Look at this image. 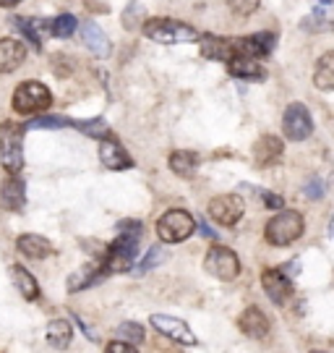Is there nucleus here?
Segmentation results:
<instances>
[{"instance_id":"obj_18","label":"nucleus","mask_w":334,"mask_h":353,"mask_svg":"<svg viewBox=\"0 0 334 353\" xmlns=\"http://www.w3.org/2000/svg\"><path fill=\"white\" fill-rule=\"evenodd\" d=\"M26 58V48L19 42V39H0V74H11L19 65L24 63Z\"/></svg>"},{"instance_id":"obj_23","label":"nucleus","mask_w":334,"mask_h":353,"mask_svg":"<svg viewBox=\"0 0 334 353\" xmlns=\"http://www.w3.org/2000/svg\"><path fill=\"white\" fill-rule=\"evenodd\" d=\"M81 37H84V45L89 50H94V55H107L110 52V39L99 29L97 21H87L81 26Z\"/></svg>"},{"instance_id":"obj_30","label":"nucleus","mask_w":334,"mask_h":353,"mask_svg":"<svg viewBox=\"0 0 334 353\" xmlns=\"http://www.w3.org/2000/svg\"><path fill=\"white\" fill-rule=\"evenodd\" d=\"M74 126V121L63 118V115H45V118H34L26 128H65Z\"/></svg>"},{"instance_id":"obj_24","label":"nucleus","mask_w":334,"mask_h":353,"mask_svg":"<svg viewBox=\"0 0 334 353\" xmlns=\"http://www.w3.org/2000/svg\"><path fill=\"white\" fill-rule=\"evenodd\" d=\"M74 338V327H71V322L68 319H52L48 325V343L52 348H58V351H65L68 348V343Z\"/></svg>"},{"instance_id":"obj_31","label":"nucleus","mask_w":334,"mask_h":353,"mask_svg":"<svg viewBox=\"0 0 334 353\" xmlns=\"http://www.w3.org/2000/svg\"><path fill=\"white\" fill-rule=\"evenodd\" d=\"M13 24H16V29H19V32H24L26 37L32 39V45H34V48H39V45H42V39H39V32H37L39 21H29V19H16Z\"/></svg>"},{"instance_id":"obj_21","label":"nucleus","mask_w":334,"mask_h":353,"mask_svg":"<svg viewBox=\"0 0 334 353\" xmlns=\"http://www.w3.org/2000/svg\"><path fill=\"white\" fill-rule=\"evenodd\" d=\"M16 249L29 256V259H45L50 254L55 252L52 249V243L48 239H42V236H34V233H26V236H19L16 241Z\"/></svg>"},{"instance_id":"obj_6","label":"nucleus","mask_w":334,"mask_h":353,"mask_svg":"<svg viewBox=\"0 0 334 353\" xmlns=\"http://www.w3.org/2000/svg\"><path fill=\"white\" fill-rule=\"evenodd\" d=\"M196 230V220L186 210H170L157 220V236L165 243H180Z\"/></svg>"},{"instance_id":"obj_39","label":"nucleus","mask_w":334,"mask_h":353,"mask_svg":"<svg viewBox=\"0 0 334 353\" xmlns=\"http://www.w3.org/2000/svg\"><path fill=\"white\" fill-rule=\"evenodd\" d=\"M311 353H326V351H311Z\"/></svg>"},{"instance_id":"obj_35","label":"nucleus","mask_w":334,"mask_h":353,"mask_svg":"<svg viewBox=\"0 0 334 353\" xmlns=\"http://www.w3.org/2000/svg\"><path fill=\"white\" fill-rule=\"evenodd\" d=\"M105 353H138L136 345H131V343H123V341H112L107 348H105Z\"/></svg>"},{"instance_id":"obj_14","label":"nucleus","mask_w":334,"mask_h":353,"mask_svg":"<svg viewBox=\"0 0 334 353\" xmlns=\"http://www.w3.org/2000/svg\"><path fill=\"white\" fill-rule=\"evenodd\" d=\"M99 160L107 170H128V168H134L131 154L123 150V144H118L115 139H105L99 144Z\"/></svg>"},{"instance_id":"obj_28","label":"nucleus","mask_w":334,"mask_h":353,"mask_svg":"<svg viewBox=\"0 0 334 353\" xmlns=\"http://www.w3.org/2000/svg\"><path fill=\"white\" fill-rule=\"evenodd\" d=\"M118 341L123 343H131V345H138V343H144V327L136 325V322H123V325H118Z\"/></svg>"},{"instance_id":"obj_27","label":"nucleus","mask_w":334,"mask_h":353,"mask_svg":"<svg viewBox=\"0 0 334 353\" xmlns=\"http://www.w3.org/2000/svg\"><path fill=\"white\" fill-rule=\"evenodd\" d=\"M74 126L79 128L81 134H87V137H94V139H99V141L112 139L110 123H107L105 118H92V121H74Z\"/></svg>"},{"instance_id":"obj_37","label":"nucleus","mask_w":334,"mask_h":353,"mask_svg":"<svg viewBox=\"0 0 334 353\" xmlns=\"http://www.w3.org/2000/svg\"><path fill=\"white\" fill-rule=\"evenodd\" d=\"M19 3H21V0H0L3 8H11V6H19Z\"/></svg>"},{"instance_id":"obj_32","label":"nucleus","mask_w":334,"mask_h":353,"mask_svg":"<svg viewBox=\"0 0 334 353\" xmlns=\"http://www.w3.org/2000/svg\"><path fill=\"white\" fill-rule=\"evenodd\" d=\"M261 0H227V6H230V11L236 13V16H251V13H256Z\"/></svg>"},{"instance_id":"obj_8","label":"nucleus","mask_w":334,"mask_h":353,"mask_svg":"<svg viewBox=\"0 0 334 353\" xmlns=\"http://www.w3.org/2000/svg\"><path fill=\"white\" fill-rule=\"evenodd\" d=\"M282 128H285V137L293 141H303L311 137L313 131V118H311L309 108L303 102H293L287 105L285 118H282Z\"/></svg>"},{"instance_id":"obj_10","label":"nucleus","mask_w":334,"mask_h":353,"mask_svg":"<svg viewBox=\"0 0 334 353\" xmlns=\"http://www.w3.org/2000/svg\"><path fill=\"white\" fill-rule=\"evenodd\" d=\"M152 327L162 332L165 338H170V341L180 343V345H196V335L191 332L183 319H175V316H167V314H154L152 319Z\"/></svg>"},{"instance_id":"obj_34","label":"nucleus","mask_w":334,"mask_h":353,"mask_svg":"<svg viewBox=\"0 0 334 353\" xmlns=\"http://www.w3.org/2000/svg\"><path fill=\"white\" fill-rule=\"evenodd\" d=\"M324 189H326V186H324L319 178H311L303 191H306V196H309V199H319V196H324Z\"/></svg>"},{"instance_id":"obj_38","label":"nucleus","mask_w":334,"mask_h":353,"mask_svg":"<svg viewBox=\"0 0 334 353\" xmlns=\"http://www.w3.org/2000/svg\"><path fill=\"white\" fill-rule=\"evenodd\" d=\"M329 236L334 239V217H332V223H329Z\"/></svg>"},{"instance_id":"obj_36","label":"nucleus","mask_w":334,"mask_h":353,"mask_svg":"<svg viewBox=\"0 0 334 353\" xmlns=\"http://www.w3.org/2000/svg\"><path fill=\"white\" fill-rule=\"evenodd\" d=\"M157 262H162V252L157 249V246H154V249H152V252L147 254V259H144V262L138 265V270H141V272H147L149 267H154Z\"/></svg>"},{"instance_id":"obj_19","label":"nucleus","mask_w":334,"mask_h":353,"mask_svg":"<svg viewBox=\"0 0 334 353\" xmlns=\"http://www.w3.org/2000/svg\"><path fill=\"white\" fill-rule=\"evenodd\" d=\"M227 68H230V74L236 76V79H243V81H261L267 76V68L256 58H248V55H236L227 63Z\"/></svg>"},{"instance_id":"obj_3","label":"nucleus","mask_w":334,"mask_h":353,"mask_svg":"<svg viewBox=\"0 0 334 353\" xmlns=\"http://www.w3.org/2000/svg\"><path fill=\"white\" fill-rule=\"evenodd\" d=\"M144 34L160 45H175V42H198V32L194 26L173 21V19H149L144 24Z\"/></svg>"},{"instance_id":"obj_9","label":"nucleus","mask_w":334,"mask_h":353,"mask_svg":"<svg viewBox=\"0 0 334 353\" xmlns=\"http://www.w3.org/2000/svg\"><path fill=\"white\" fill-rule=\"evenodd\" d=\"M209 214L217 225H236L238 220L243 217V199L236 194H222V196H214L209 202Z\"/></svg>"},{"instance_id":"obj_13","label":"nucleus","mask_w":334,"mask_h":353,"mask_svg":"<svg viewBox=\"0 0 334 353\" xmlns=\"http://www.w3.org/2000/svg\"><path fill=\"white\" fill-rule=\"evenodd\" d=\"M198 45H201V55H204L207 61H227V63H230V61L236 58V42H230V39H225V37L201 34Z\"/></svg>"},{"instance_id":"obj_5","label":"nucleus","mask_w":334,"mask_h":353,"mask_svg":"<svg viewBox=\"0 0 334 353\" xmlns=\"http://www.w3.org/2000/svg\"><path fill=\"white\" fill-rule=\"evenodd\" d=\"M50 105H52V94L39 81H24L13 92V108L21 115H37L42 110H48Z\"/></svg>"},{"instance_id":"obj_22","label":"nucleus","mask_w":334,"mask_h":353,"mask_svg":"<svg viewBox=\"0 0 334 353\" xmlns=\"http://www.w3.org/2000/svg\"><path fill=\"white\" fill-rule=\"evenodd\" d=\"M11 278H13L16 290L24 296L26 301H37L39 299V283L32 278V272H29V270H24L21 265H11Z\"/></svg>"},{"instance_id":"obj_15","label":"nucleus","mask_w":334,"mask_h":353,"mask_svg":"<svg viewBox=\"0 0 334 353\" xmlns=\"http://www.w3.org/2000/svg\"><path fill=\"white\" fill-rule=\"evenodd\" d=\"M0 202L3 207L8 210V212H19L21 207L26 204V186L21 178L16 176H8L3 181V186H0Z\"/></svg>"},{"instance_id":"obj_12","label":"nucleus","mask_w":334,"mask_h":353,"mask_svg":"<svg viewBox=\"0 0 334 353\" xmlns=\"http://www.w3.org/2000/svg\"><path fill=\"white\" fill-rule=\"evenodd\" d=\"M274 37L272 32H259V34H251L236 42V55H248V58H264L274 50Z\"/></svg>"},{"instance_id":"obj_2","label":"nucleus","mask_w":334,"mask_h":353,"mask_svg":"<svg viewBox=\"0 0 334 353\" xmlns=\"http://www.w3.org/2000/svg\"><path fill=\"white\" fill-rule=\"evenodd\" d=\"M24 126L16 121H3L0 123V163L8 176L21 173L24 168Z\"/></svg>"},{"instance_id":"obj_16","label":"nucleus","mask_w":334,"mask_h":353,"mask_svg":"<svg viewBox=\"0 0 334 353\" xmlns=\"http://www.w3.org/2000/svg\"><path fill=\"white\" fill-rule=\"evenodd\" d=\"M240 330L253 341H264L269 335V319H267V314L261 312L259 306H248L246 312L240 314Z\"/></svg>"},{"instance_id":"obj_33","label":"nucleus","mask_w":334,"mask_h":353,"mask_svg":"<svg viewBox=\"0 0 334 353\" xmlns=\"http://www.w3.org/2000/svg\"><path fill=\"white\" fill-rule=\"evenodd\" d=\"M259 196H261V202L267 204V210H282V207H285V199L272 194V191H261Z\"/></svg>"},{"instance_id":"obj_4","label":"nucleus","mask_w":334,"mask_h":353,"mask_svg":"<svg viewBox=\"0 0 334 353\" xmlns=\"http://www.w3.org/2000/svg\"><path fill=\"white\" fill-rule=\"evenodd\" d=\"M303 214L295 210H282L280 214H274L267 225V241L272 246H290L293 241H298L303 236Z\"/></svg>"},{"instance_id":"obj_26","label":"nucleus","mask_w":334,"mask_h":353,"mask_svg":"<svg viewBox=\"0 0 334 353\" xmlns=\"http://www.w3.org/2000/svg\"><path fill=\"white\" fill-rule=\"evenodd\" d=\"M170 168H173V173H178V176H186V178L194 176L198 168L196 152H186V150L173 152L170 154Z\"/></svg>"},{"instance_id":"obj_17","label":"nucleus","mask_w":334,"mask_h":353,"mask_svg":"<svg viewBox=\"0 0 334 353\" xmlns=\"http://www.w3.org/2000/svg\"><path fill=\"white\" fill-rule=\"evenodd\" d=\"M282 152H285L282 141L277 139V137H272V134H267V137H261V139L256 141V147H253V160H256L259 168H272L274 163H280Z\"/></svg>"},{"instance_id":"obj_20","label":"nucleus","mask_w":334,"mask_h":353,"mask_svg":"<svg viewBox=\"0 0 334 353\" xmlns=\"http://www.w3.org/2000/svg\"><path fill=\"white\" fill-rule=\"evenodd\" d=\"M107 270H105V262H97V265H84L81 270H76L74 275L68 278V290L71 293H79V290L94 285L99 278H105Z\"/></svg>"},{"instance_id":"obj_11","label":"nucleus","mask_w":334,"mask_h":353,"mask_svg":"<svg viewBox=\"0 0 334 353\" xmlns=\"http://www.w3.org/2000/svg\"><path fill=\"white\" fill-rule=\"evenodd\" d=\"M261 285H264L267 296L274 303H285L293 296V283H290V278H287L282 270H274V267L261 272Z\"/></svg>"},{"instance_id":"obj_1","label":"nucleus","mask_w":334,"mask_h":353,"mask_svg":"<svg viewBox=\"0 0 334 353\" xmlns=\"http://www.w3.org/2000/svg\"><path fill=\"white\" fill-rule=\"evenodd\" d=\"M141 239V223L138 220H121L118 223V239L110 243L107 256H105V270L107 272H128L134 267Z\"/></svg>"},{"instance_id":"obj_25","label":"nucleus","mask_w":334,"mask_h":353,"mask_svg":"<svg viewBox=\"0 0 334 353\" xmlns=\"http://www.w3.org/2000/svg\"><path fill=\"white\" fill-rule=\"evenodd\" d=\"M313 84L324 92H332L334 89V50L324 52L316 63V71H313Z\"/></svg>"},{"instance_id":"obj_29","label":"nucleus","mask_w":334,"mask_h":353,"mask_svg":"<svg viewBox=\"0 0 334 353\" xmlns=\"http://www.w3.org/2000/svg\"><path fill=\"white\" fill-rule=\"evenodd\" d=\"M50 32L55 34V37H71L76 32V19L71 13H63L58 19H52V24H50Z\"/></svg>"},{"instance_id":"obj_7","label":"nucleus","mask_w":334,"mask_h":353,"mask_svg":"<svg viewBox=\"0 0 334 353\" xmlns=\"http://www.w3.org/2000/svg\"><path fill=\"white\" fill-rule=\"evenodd\" d=\"M204 270L217 280H236L240 275V259L227 246H211L204 259Z\"/></svg>"}]
</instances>
